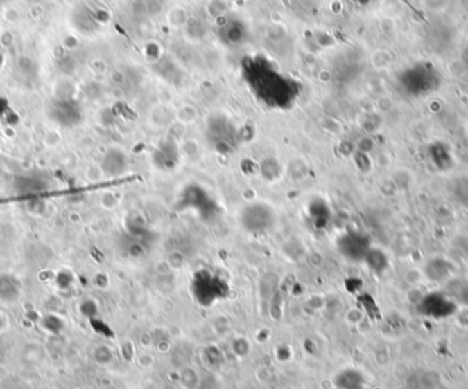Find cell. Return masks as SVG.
Listing matches in <instances>:
<instances>
[{
	"instance_id": "cell-1",
	"label": "cell",
	"mask_w": 468,
	"mask_h": 389,
	"mask_svg": "<svg viewBox=\"0 0 468 389\" xmlns=\"http://www.w3.org/2000/svg\"><path fill=\"white\" fill-rule=\"evenodd\" d=\"M245 82L261 102L275 108L291 107L299 95V85L268 62L257 59L244 69Z\"/></svg>"
},
{
	"instance_id": "cell-2",
	"label": "cell",
	"mask_w": 468,
	"mask_h": 389,
	"mask_svg": "<svg viewBox=\"0 0 468 389\" xmlns=\"http://www.w3.org/2000/svg\"><path fill=\"white\" fill-rule=\"evenodd\" d=\"M274 213L268 205L254 203L244 208L241 212V224L244 230L252 234H261L268 231L274 224Z\"/></svg>"
},
{
	"instance_id": "cell-3",
	"label": "cell",
	"mask_w": 468,
	"mask_h": 389,
	"mask_svg": "<svg viewBox=\"0 0 468 389\" xmlns=\"http://www.w3.org/2000/svg\"><path fill=\"white\" fill-rule=\"evenodd\" d=\"M220 40L230 47H239L247 40V26L239 19H227L219 28Z\"/></svg>"
},
{
	"instance_id": "cell-4",
	"label": "cell",
	"mask_w": 468,
	"mask_h": 389,
	"mask_svg": "<svg viewBox=\"0 0 468 389\" xmlns=\"http://www.w3.org/2000/svg\"><path fill=\"white\" fill-rule=\"evenodd\" d=\"M56 325H58V327H62L59 318H56V317H53V316H50V317H47V318L44 320V327H46L49 331H51V332H58V331H59V328H56Z\"/></svg>"
},
{
	"instance_id": "cell-5",
	"label": "cell",
	"mask_w": 468,
	"mask_h": 389,
	"mask_svg": "<svg viewBox=\"0 0 468 389\" xmlns=\"http://www.w3.org/2000/svg\"><path fill=\"white\" fill-rule=\"evenodd\" d=\"M354 1L358 3V6H362V7L370 6V3H372V0H354Z\"/></svg>"
}]
</instances>
